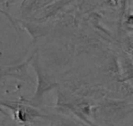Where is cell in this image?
<instances>
[{"mask_svg": "<svg viewBox=\"0 0 133 126\" xmlns=\"http://www.w3.org/2000/svg\"><path fill=\"white\" fill-rule=\"evenodd\" d=\"M0 113L1 114H2L3 115H5V116H9V115L6 113V112L3 109V108L1 106V105H0Z\"/></svg>", "mask_w": 133, "mask_h": 126, "instance_id": "obj_4", "label": "cell"}, {"mask_svg": "<svg viewBox=\"0 0 133 126\" xmlns=\"http://www.w3.org/2000/svg\"><path fill=\"white\" fill-rule=\"evenodd\" d=\"M33 67L35 70L36 74H37V88L36 92L34 95V97L29 101V104L33 107H37L39 106L43 100L44 94L47 93L48 91L52 90L57 86V84L52 81H51L49 78L46 77V76L43 74L41 71L37 59H36L33 64Z\"/></svg>", "mask_w": 133, "mask_h": 126, "instance_id": "obj_2", "label": "cell"}, {"mask_svg": "<svg viewBox=\"0 0 133 126\" xmlns=\"http://www.w3.org/2000/svg\"><path fill=\"white\" fill-rule=\"evenodd\" d=\"M34 55L35 54H33L24 62L19 64L5 67L0 65V81L4 77H10L19 81L32 84L34 82V80L28 72V67L30 63L34 58Z\"/></svg>", "mask_w": 133, "mask_h": 126, "instance_id": "obj_3", "label": "cell"}, {"mask_svg": "<svg viewBox=\"0 0 133 126\" xmlns=\"http://www.w3.org/2000/svg\"><path fill=\"white\" fill-rule=\"evenodd\" d=\"M0 105L2 107H6L11 109L13 113L14 119L20 123H30L37 118L45 117L33 106H29L16 102L13 103L5 101H0Z\"/></svg>", "mask_w": 133, "mask_h": 126, "instance_id": "obj_1", "label": "cell"}, {"mask_svg": "<svg viewBox=\"0 0 133 126\" xmlns=\"http://www.w3.org/2000/svg\"><path fill=\"white\" fill-rule=\"evenodd\" d=\"M0 126H1V123H0Z\"/></svg>", "mask_w": 133, "mask_h": 126, "instance_id": "obj_5", "label": "cell"}]
</instances>
